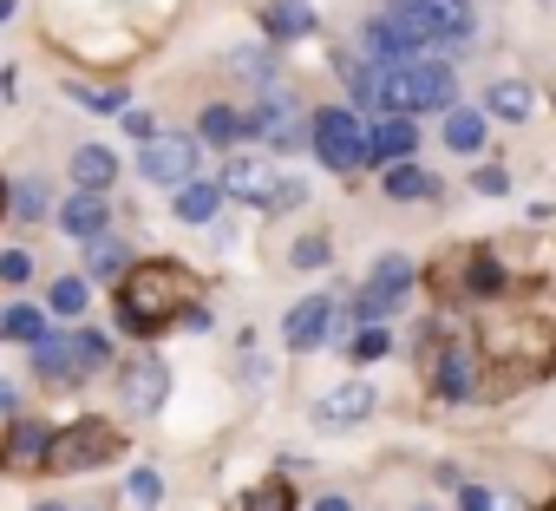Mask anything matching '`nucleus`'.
<instances>
[{"instance_id":"f257e3e1","label":"nucleus","mask_w":556,"mask_h":511,"mask_svg":"<svg viewBox=\"0 0 556 511\" xmlns=\"http://www.w3.org/2000/svg\"><path fill=\"white\" fill-rule=\"evenodd\" d=\"M197 309V283L184 263H170V256H144V263H131V276L118 283V328L125 335H164L170 322H190Z\"/></svg>"},{"instance_id":"f03ea898","label":"nucleus","mask_w":556,"mask_h":511,"mask_svg":"<svg viewBox=\"0 0 556 511\" xmlns=\"http://www.w3.org/2000/svg\"><path fill=\"white\" fill-rule=\"evenodd\" d=\"M478 361H491L504 381H543L556 367V322H530V315H504L484 328Z\"/></svg>"},{"instance_id":"7ed1b4c3","label":"nucleus","mask_w":556,"mask_h":511,"mask_svg":"<svg viewBox=\"0 0 556 511\" xmlns=\"http://www.w3.org/2000/svg\"><path fill=\"white\" fill-rule=\"evenodd\" d=\"M452 92H458V73H452V66H439V60H406V66H380V99H374V112H387V119L439 112V105H452Z\"/></svg>"},{"instance_id":"20e7f679","label":"nucleus","mask_w":556,"mask_h":511,"mask_svg":"<svg viewBox=\"0 0 556 511\" xmlns=\"http://www.w3.org/2000/svg\"><path fill=\"white\" fill-rule=\"evenodd\" d=\"M380 21H387L419 60H426V47H458V40H471V14L458 8V0H393Z\"/></svg>"},{"instance_id":"39448f33","label":"nucleus","mask_w":556,"mask_h":511,"mask_svg":"<svg viewBox=\"0 0 556 511\" xmlns=\"http://www.w3.org/2000/svg\"><path fill=\"white\" fill-rule=\"evenodd\" d=\"M125 452V433L112 420H73L53 433V459L47 472H92V465H112Z\"/></svg>"},{"instance_id":"423d86ee","label":"nucleus","mask_w":556,"mask_h":511,"mask_svg":"<svg viewBox=\"0 0 556 511\" xmlns=\"http://www.w3.org/2000/svg\"><path fill=\"white\" fill-rule=\"evenodd\" d=\"M308 138H315L321 164H328V171H341V177H354V171L367 164V125H361L348 105H328V112H315Z\"/></svg>"},{"instance_id":"0eeeda50","label":"nucleus","mask_w":556,"mask_h":511,"mask_svg":"<svg viewBox=\"0 0 556 511\" xmlns=\"http://www.w3.org/2000/svg\"><path fill=\"white\" fill-rule=\"evenodd\" d=\"M223 197H242V203H262V210H295L302 184L282 177V171H268V164H255V158H236L223 171Z\"/></svg>"},{"instance_id":"6e6552de","label":"nucleus","mask_w":556,"mask_h":511,"mask_svg":"<svg viewBox=\"0 0 556 511\" xmlns=\"http://www.w3.org/2000/svg\"><path fill=\"white\" fill-rule=\"evenodd\" d=\"M413 263H406V256H380V263H374V276H367V289H361V302H354V315L374 328V322H387L406 296H413Z\"/></svg>"},{"instance_id":"1a4fd4ad","label":"nucleus","mask_w":556,"mask_h":511,"mask_svg":"<svg viewBox=\"0 0 556 511\" xmlns=\"http://www.w3.org/2000/svg\"><path fill=\"white\" fill-rule=\"evenodd\" d=\"M419 367H426L432 394H445V400H465L471 381H478V354H471L465 341H432V348L419 354Z\"/></svg>"},{"instance_id":"9d476101","label":"nucleus","mask_w":556,"mask_h":511,"mask_svg":"<svg viewBox=\"0 0 556 511\" xmlns=\"http://www.w3.org/2000/svg\"><path fill=\"white\" fill-rule=\"evenodd\" d=\"M138 171L151 177V184H170V190H184V184H197V138H151L144 151H138Z\"/></svg>"},{"instance_id":"9b49d317","label":"nucleus","mask_w":556,"mask_h":511,"mask_svg":"<svg viewBox=\"0 0 556 511\" xmlns=\"http://www.w3.org/2000/svg\"><path fill=\"white\" fill-rule=\"evenodd\" d=\"M53 459V426L47 420H14L8 433H0V472H47Z\"/></svg>"},{"instance_id":"f8f14e48","label":"nucleus","mask_w":556,"mask_h":511,"mask_svg":"<svg viewBox=\"0 0 556 511\" xmlns=\"http://www.w3.org/2000/svg\"><path fill=\"white\" fill-rule=\"evenodd\" d=\"M34 374H40L47 387L86 381L92 367H86V354H79V335H47V341H34Z\"/></svg>"},{"instance_id":"ddd939ff","label":"nucleus","mask_w":556,"mask_h":511,"mask_svg":"<svg viewBox=\"0 0 556 511\" xmlns=\"http://www.w3.org/2000/svg\"><path fill=\"white\" fill-rule=\"evenodd\" d=\"M164 387H170V367H164L157 354H138V361H125V381H118V394H125V407H131V413H157V407H164Z\"/></svg>"},{"instance_id":"4468645a","label":"nucleus","mask_w":556,"mask_h":511,"mask_svg":"<svg viewBox=\"0 0 556 511\" xmlns=\"http://www.w3.org/2000/svg\"><path fill=\"white\" fill-rule=\"evenodd\" d=\"M282 335H289V348H295V354L321 348V341L334 335V302H328V296H308V302H295V309H289V322H282Z\"/></svg>"},{"instance_id":"2eb2a0df","label":"nucleus","mask_w":556,"mask_h":511,"mask_svg":"<svg viewBox=\"0 0 556 511\" xmlns=\"http://www.w3.org/2000/svg\"><path fill=\"white\" fill-rule=\"evenodd\" d=\"M249 132H255V138H268L275 151H295V145H302V125H295V105H289L282 92H268V99H262V112L249 119Z\"/></svg>"},{"instance_id":"dca6fc26","label":"nucleus","mask_w":556,"mask_h":511,"mask_svg":"<svg viewBox=\"0 0 556 511\" xmlns=\"http://www.w3.org/2000/svg\"><path fill=\"white\" fill-rule=\"evenodd\" d=\"M413 145H419V125H413V119H380V125H367V164H406Z\"/></svg>"},{"instance_id":"f3484780","label":"nucleus","mask_w":556,"mask_h":511,"mask_svg":"<svg viewBox=\"0 0 556 511\" xmlns=\"http://www.w3.org/2000/svg\"><path fill=\"white\" fill-rule=\"evenodd\" d=\"M105 223H112V210H105V197H99V190H79V197H66V203H60V229H66V236H79V242H99V236H105Z\"/></svg>"},{"instance_id":"a211bd4d","label":"nucleus","mask_w":556,"mask_h":511,"mask_svg":"<svg viewBox=\"0 0 556 511\" xmlns=\"http://www.w3.org/2000/svg\"><path fill=\"white\" fill-rule=\"evenodd\" d=\"M367 413H374V381H348V387L321 394V407H315L321 426H354V420H367Z\"/></svg>"},{"instance_id":"6ab92c4d","label":"nucleus","mask_w":556,"mask_h":511,"mask_svg":"<svg viewBox=\"0 0 556 511\" xmlns=\"http://www.w3.org/2000/svg\"><path fill=\"white\" fill-rule=\"evenodd\" d=\"M262 27H268V40H302V34H315V8L308 0H268Z\"/></svg>"},{"instance_id":"aec40b11","label":"nucleus","mask_w":556,"mask_h":511,"mask_svg":"<svg viewBox=\"0 0 556 511\" xmlns=\"http://www.w3.org/2000/svg\"><path fill=\"white\" fill-rule=\"evenodd\" d=\"M73 177H79V190H105V184L118 177V158H112L105 145H79V151H73Z\"/></svg>"},{"instance_id":"412c9836","label":"nucleus","mask_w":556,"mask_h":511,"mask_svg":"<svg viewBox=\"0 0 556 511\" xmlns=\"http://www.w3.org/2000/svg\"><path fill=\"white\" fill-rule=\"evenodd\" d=\"M530 105H536V99H530V86H517V79H497V86H491V99H484V112H491V119H504V125H523V119H530Z\"/></svg>"},{"instance_id":"4be33fe9","label":"nucleus","mask_w":556,"mask_h":511,"mask_svg":"<svg viewBox=\"0 0 556 511\" xmlns=\"http://www.w3.org/2000/svg\"><path fill=\"white\" fill-rule=\"evenodd\" d=\"M484 119H491V112L452 105V119H445V145H452V151H465V158H471V151H484Z\"/></svg>"},{"instance_id":"5701e85b","label":"nucleus","mask_w":556,"mask_h":511,"mask_svg":"<svg viewBox=\"0 0 556 511\" xmlns=\"http://www.w3.org/2000/svg\"><path fill=\"white\" fill-rule=\"evenodd\" d=\"M504 289V263L491 249H465V296H497Z\"/></svg>"},{"instance_id":"b1692460","label":"nucleus","mask_w":556,"mask_h":511,"mask_svg":"<svg viewBox=\"0 0 556 511\" xmlns=\"http://www.w3.org/2000/svg\"><path fill=\"white\" fill-rule=\"evenodd\" d=\"M229 511H295V485H289V478H262V485H249Z\"/></svg>"},{"instance_id":"393cba45","label":"nucleus","mask_w":556,"mask_h":511,"mask_svg":"<svg viewBox=\"0 0 556 511\" xmlns=\"http://www.w3.org/2000/svg\"><path fill=\"white\" fill-rule=\"evenodd\" d=\"M223 210V184H184L177 190V223H210Z\"/></svg>"},{"instance_id":"a878e982","label":"nucleus","mask_w":556,"mask_h":511,"mask_svg":"<svg viewBox=\"0 0 556 511\" xmlns=\"http://www.w3.org/2000/svg\"><path fill=\"white\" fill-rule=\"evenodd\" d=\"M387 197H400V203L432 197V171H419L413 158H406V164H393V171H387Z\"/></svg>"},{"instance_id":"bb28decb","label":"nucleus","mask_w":556,"mask_h":511,"mask_svg":"<svg viewBox=\"0 0 556 511\" xmlns=\"http://www.w3.org/2000/svg\"><path fill=\"white\" fill-rule=\"evenodd\" d=\"M0 335H8V341H27V348H34V341H47L53 328H47V315H40V309H8V315H0Z\"/></svg>"},{"instance_id":"cd10ccee","label":"nucleus","mask_w":556,"mask_h":511,"mask_svg":"<svg viewBox=\"0 0 556 511\" xmlns=\"http://www.w3.org/2000/svg\"><path fill=\"white\" fill-rule=\"evenodd\" d=\"M242 132H249V119H242L236 105H210V112H203V138H210V145H229V138H242Z\"/></svg>"},{"instance_id":"c85d7f7f","label":"nucleus","mask_w":556,"mask_h":511,"mask_svg":"<svg viewBox=\"0 0 556 511\" xmlns=\"http://www.w3.org/2000/svg\"><path fill=\"white\" fill-rule=\"evenodd\" d=\"M47 302H53V315H86V302H92V283H86V276H60Z\"/></svg>"},{"instance_id":"c756f323","label":"nucleus","mask_w":556,"mask_h":511,"mask_svg":"<svg viewBox=\"0 0 556 511\" xmlns=\"http://www.w3.org/2000/svg\"><path fill=\"white\" fill-rule=\"evenodd\" d=\"M92 276H131V256H125V242H112V236H99L92 242Z\"/></svg>"},{"instance_id":"7c9ffc66","label":"nucleus","mask_w":556,"mask_h":511,"mask_svg":"<svg viewBox=\"0 0 556 511\" xmlns=\"http://www.w3.org/2000/svg\"><path fill=\"white\" fill-rule=\"evenodd\" d=\"M66 99H79V105H92V112H131L118 86H86V79H73V86H66Z\"/></svg>"},{"instance_id":"2f4dec72","label":"nucleus","mask_w":556,"mask_h":511,"mask_svg":"<svg viewBox=\"0 0 556 511\" xmlns=\"http://www.w3.org/2000/svg\"><path fill=\"white\" fill-rule=\"evenodd\" d=\"M125 498H131V504H138V511H151V504H157V498H164V478H157V472H151V465H138V472H131V478H125Z\"/></svg>"},{"instance_id":"473e14b6","label":"nucleus","mask_w":556,"mask_h":511,"mask_svg":"<svg viewBox=\"0 0 556 511\" xmlns=\"http://www.w3.org/2000/svg\"><path fill=\"white\" fill-rule=\"evenodd\" d=\"M14 210H21V216H27V223H34V216H40V210H47V184H40V177H27V184H21V190H14Z\"/></svg>"},{"instance_id":"72a5a7b5","label":"nucleus","mask_w":556,"mask_h":511,"mask_svg":"<svg viewBox=\"0 0 556 511\" xmlns=\"http://www.w3.org/2000/svg\"><path fill=\"white\" fill-rule=\"evenodd\" d=\"M34 276V256L27 249H8V256H0V283H27Z\"/></svg>"},{"instance_id":"f704fd0d","label":"nucleus","mask_w":556,"mask_h":511,"mask_svg":"<svg viewBox=\"0 0 556 511\" xmlns=\"http://www.w3.org/2000/svg\"><path fill=\"white\" fill-rule=\"evenodd\" d=\"M118 125H125V132H131L138 145H151V138H164V132H157V119H151V112H138V105H131V112H125Z\"/></svg>"},{"instance_id":"c9c22d12","label":"nucleus","mask_w":556,"mask_h":511,"mask_svg":"<svg viewBox=\"0 0 556 511\" xmlns=\"http://www.w3.org/2000/svg\"><path fill=\"white\" fill-rule=\"evenodd\" d=\"M471 184H478L484 197H504V190H510V171H504V164H484V171H471Z\"/></svg>"},{"instance_id":"e433bc0d","label":"nucleus","mask_w":556,"mask_h":511,"mask_svg":"<svg viewBox=\"0 0 556 511\" xmlns=\"http://www.w3.org/2000/svg\"><path fill=\"white\" fill-rule=\"evenodd\" d=\"M387 348H393V335H387V328H380V322H374V328H367V335H361V341H354V354H361V361H380V354H387Z\"/></svg>"},{"instance_id":"4c0bfd02","label":"nucleus","mask_w":556,"mask_h":511,"mask_svg":"<svg viewBox=\"0 0 556 511\" xmlns=\"http://www.w3.org/2000/svg\"><path fill=\"white\" fill-rule=\"evenodd\" d=\"M295 263H302V270H321V263H328V236H302V242H295Z\"/></svg>"},{"instance_id":"58836bf2","label":"nucleus","mask_w":556,"mask_h":511,"mask_svg":"<svg viewBox=\"0 0 556 511\" xmlns=\"http://www.w3.org/2000/svg\"><path fill=\"white\" fill-rule=\"evenodd\" d=\"M229 73H249V79H268V60H262V53H236V60H229Z\"/></svg>"},{"instance_id":"ea45409f","label":"nucleus","mask_w":556,"mask_h":511,"mask_svg":"<svg viewBox=\"0 0 556 511\" xmlns=\"http://www.w3.org/2000/svg\"><path fill=\"white\" fill-rule=\"evenodd\" d=\"M14 400H21V387H14V381H0V420L14 413Z\"/></svg>"},{"instance_id":"a19ab883","label":"nucleus","mask_w":556,"mask_h":511,"mask_svg":"<svg viewBox=\"0 0 556 511\" xmlns=\"http://www.w3.org/2000/svg\"><path fill=\"white\" fill-rule=\"evenodd\" d=\"M315 511H348V498H321V504H315Z\"/></svg>"},{"instance_id":"79ce46f5","label":"nucleus","mask_w":556,"mask_h":511,"mask_svg":"<svg viewBox=\"0 0 556 511\" xmlns=\"http://www.w3.org/2000/svg\"><path fill=\"white\" fill-rule=\"evenodd\" d=\"M8 203H14V190H8V177H0V216H8Z\"/></svg>"},{"instance_id":"37998d69","label":"nucleus","mask_w":556,"mask_h":511,"mask_svg":"<svg viewBox=\"0 0 556 511\" xmlns=\"http://www.w3.org/2000/svg\"><path fill=\"white\" fill-rule=\"evenodd\" d=\"M40 511H60V504H40Z\"/></svg>"},{"instance_id":"c03bdc74","label":"nucleus","mask_w":556,"mask_h":511,"mask_svg":"<svg viewBox=\"0 0 556 511\" xmlns=\"http://www.w3.org/2000/svg\"><path fill=\"white\" fill-rule=\"evenodd\" d=\"M543 511H556V498H549V504H543Z\"/></svg>"},{"instance_id":"a18cd8bd","label":"nucleus","mask_w":556,"mask_h":511,"mask_svg":"<svg viewBox=\"0 0 556 511\" xmlns=\"http://www.w3.org/2000/svg\"><path fill=\"white\" fill-rule=\"evenodd\" d=\"M458 8H465V0H458Z\"/></svg>"}]
</instances>
